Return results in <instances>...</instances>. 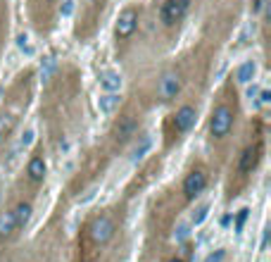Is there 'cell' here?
Returning <instances> with one entry per match:
<instances>
[{"instance_id": "obj_1", "label": "cell", "mask_w": 271, "mask_h": 262, "mask_svg": "<svg viewBox=\"0 0 271 262\" xmlns=\"http://www.w3.org/2000/svg\"><path fill=\"white\" fill-rule=\"evenodd\" d=\"M240 117H243L240 89H238L235 76L231 74L217 86L214 98L209 103L207 119H205V143H207L209 164L217 162L221 167L228 162V155L238 138Z\"/></svg>"}, {"instance_id": "obj_2", "label": "cell", "mask_w": 271, "mask_h": 262, "mask_svg": "<svg viewBox=\"0 0 271 262\" xmlns=\"http://www.w3.org/2000/svg\"><path fill=\"white\" fill-rule=\"evenodd\" d=\"M231 162H228V177L224 184L226 200H235L250 189L252 179L257 177L259 167L266 155V124L262 117H254L247 122L243 131V138H235V145L231 150Z\"/></svg>"}, {"instance_id": "obj_3", "label": "cell", "mask_w": 271, "mask_h": 262, "mask_svg": "<svg viewBox=\"0 0 271 262\" xmlns=\"http://www.w3.org/2000/svg\"><path fill=\"white\" fill-rule=\"evenodd\" d=\"M200 96L198 91L181 96L176 103H172L174 108L167 112V117L162 119V153H172L174 148H179L188 134L195 129L200 119Z\"/></svg>"}, {"instance_id": "obj_4", "label": "cell", "mask_w": 271, "mask_h": 262, "mask_svg": "<svg viewBox=\"0 0 271 262\" xmlns=\"http://www.w3.org/2000/svg\"><path fill=\"white\" fill-rule=\"evenodd\" d=\"M143 105L138 100H126L121 110H119L112 124L107 129V138H105V148L109 155H119L133 143L141 129H143Z\"/></svg>"}, {"instance_id": "obj_5", "label": "cell", "mask_w": 271, "mask_h": 262, "mask_svg": "<svg viewBox=\"0 0 271 262\" xmlns=\"http://www.w3.org/2000/svg\"><path fill=\"white\" fill-rule=\"evenodd\" d=\"M45 179H48V155H45V145L43 141L36 143L29 153L27 162L22 167L17 184L12 186L15 193H22L27 198H36V193H41Z\"/></svg>"}, {"instance_id": "obj_6", "label": "cell", "mask_w": 271, "mask_h": 262, "mask_svg": "<svg viewBox=\"0 0 271 262\" xmlns=\"http://www.w3.org/2000/svg\"><path fill=\"white\" fill-rule=\"evenodd\" d=\"M143 19H145L143 3H126L124 8L119 10L117 19H114V29H112V38H114L117 55L124 57L133 48L136 36L143 29Z\"/></svg>"}, {"instance_id": "obj_7", "label": "cell", "mask_w": 271, "mask_h": 262, "mask_svg": "<svg viewBox=\"0 0 271 262\" xmlns=\"http://www.w3.org/2000/svg\"><path fill=\"white\" fill-rule=\"evenodd\" d=\"M209 184H212V164L205 157H198V160H190V164L181 174L179 184H174V186L179 191V198L183 200V205H190L209 189Z\"/></svg>"}, {"instance_id": "obj_8", "label": "cell", "mask_w": 271, "mask_h": 262, "mask_svg": "<svg viewBox=\"0 0 271 262\" xmlns=\"http://www.w3.org/2000/svg\"><path fill=\"white\" fill-rule=\"evenodd\" d=\"M119 217H121L119 205L98 210V212L88 219V224H86V234H88V238L98 245V248L109 245L112 241H114L117 231H119Z\"/></svg>"}, {"instance_id": "obj_9", "label": "cell", "mask_w": 271, "mask_h": 262, "mask_svg": "<svg viewBox=\"0 0 271 262\" xmlns=\"http://www.w3.org/2000/svg\"><path fill=\"white\" fill-rule=\"evenodd\" d=\"M193 3L195 0H162L157 8V31L164 36H174L179 34V29L186 24V19L193 12Z\"/></svg>"}, {"instance_id": "obj_10", "label": "cell", "mask_w": 271, "mask_h": 262, "mask_svg": "<svg viewBox=\"0 0 271 262\" xmlns=\"http://www.w3.org/2000/svg\"><path fill=\"white\" fill-rule=\"evenodd\" d=\"M60 0H27V15L29 24L38 36H50L57 27L60 17Z\"/></svg>"}, {"instance_id": "obj_11", "label": "cell", "mask_w": 271, "mask_h": 262, "mask_svg": "<svg viewBox=\"0 0 271 262\" xmlns=\"http://www.w3.org/2000/svg\"><path fill=\"white\" fill-rule=\"evenodd\" d=\"M105 5L107 0H83L79 8V17H76V29H74L76 38H90L98 31Z\"/></svg>"}, {"instance_id": "obj_12", "label": "cell", "mask_w": 271, "mask_h": 262, "mask_svg": "<svg viewBox=\"0 0 271 262\" xmlns=\"http://www.w3.org/2000/svg\"><path fill=\"white\" fill-rule=\"evenodd\" d=\"M15 234H19V226H17V217L10 208V203L5 200L0 205V241H10Z\"/></svg>"}, {"instance_id": "obj_13", "label": "cell", "mask_w": 271, "mask_h": 262, "mask_svg": "<svg viewBox=\"0 0 271 262\" xmlns=\"http://www.w3.org/2000/svg\"><path fill=\"white\" fill-rule=\"evenodd\" d=\"M8 43V0H0V53Z\"/></svg>"}, {"instance_id": "obj_14", "label": "cell", "mask_w": 271, "mask_h": 262, "mask_svg": "<svg viewBox=\"0 0 271 262\" xmlns=\"http://www.w3.org/2000/svg\"><path fill=\"white\" fill-rule=\"evenodd\" d=\"M221 257H224V250H219L217 255H209L205 262H221Z\"/></svg>"}, {"instance_id": "obj_15", "label": "cell", "mask_w": 271, "mask_h": 262, "mask_svg": "<svg viewBox=\"0 0 271 262\" xmlns=\"http://www.w3.org/2000/svg\"><path fill=\"white\" fill-rule=\"evenodd\" d=\"M164 262H186V260H183V257H176V255H174V257H167Z\"/></svg>"}]
</instances>
